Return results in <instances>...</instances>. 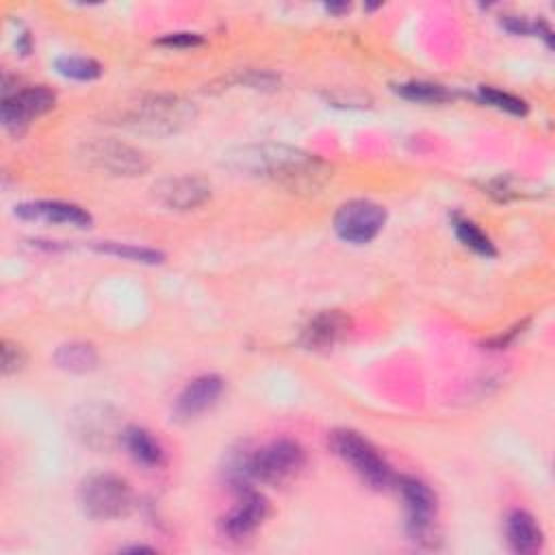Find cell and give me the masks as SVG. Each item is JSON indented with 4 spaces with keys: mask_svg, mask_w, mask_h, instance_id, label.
Returning a JSON list of instances; mask_svg holds the SVG:
<instances>
[{
    "mask_svg": "<svg viewBox=\"0 0 555 555\" xmlns=\"http://www.w3.org/2000/svg\"><path fill=\"white\" fill-rule=\"evenodd\" d=\"M453 230H455V236L473 251L481 254V256H494L496 249L492 245V241L479 230V225H475L473 221L468 219H455L453 221Z\"/></svg>",
    "mask_w": 555,
    "mask_h": 555,
    "instance_id": "obj_21",
    "label": "cell"
},
{
    "mask_svg": "<svg viewBox=\"0 0 555 555\" xmlns=\"http://www.w3.org/2000/svg\"><path fill=\"white\" fill-rule=\"evenodd\" d=\"M72 427L76 436L91 449H111L115 442H121L119 416L106 405H85L74 414Z\"/></svg>",
    "mask_w": 555,
    "mask_h": 555,
    "instance_id": "obj_9",
    "label": "cell"
},
{
    "mask_svg": "<svg viewBox=\"0 0 555 555\" xmlns=\"http://www.w3.org/2000/svg\"><path fill=\"white\" fill-rule=\"evenodd\" d=\"M26 362V353L24 349L17 345V343H11V340H2L0 345V364H2V373L4 375H11V373H17Z\"/></svg>",
    "mask_w": 555,
    "mask_h": 555,
    "instance_id": "obj_24",
    "label": "cell"
},
{
    "mask_svg": "<svg viewBox=\"0 0 555 555\" xmlns=\"http://www.w3.org/2000/svg\"><path fill=\"white\" fill-rule=\"evenodd\" d=\"M223 165L241 176L273 180L295 193H314L332 178L330 165L314 154L275 143L230 150L223 154Z\"/></svg>",
    "mask_w": 555,
    "mask_h": 555,
    "instance_id": "obj_1",
    "label": "cell"
},
{
    "mask_svg": "<svg viewBox=\"0 0 555 555\" xmlns=\"http://www.w3.org/2000/svg\"><path fill=\"white\" fill-rule=\"evenodd\" d=\"M80 507L95 520H115L128 516L134 503L130 483L113 473L89 475L78 490Z\"/></svg>",
    "mask_w": 555,
    "mask_h": 555,
    "instance_id": "obj_4",
    "label": "cell"
},
{
    "mask_svg": "<svg viewBox=\"0 0 555 555\" xmlns=\"http://www.w3.org/2000/svg\"><path fill=\"white\" fill-rule=\"evenodd\" d=\"M386 223V210L369 199L345 202L334 215V232L353 245L373 241Z\"/></svg>",
    "mask_w": 555,
    "mask_h": 555,
    "instance_id": "obj_8",
    "label": "cell"
},
{
    "mask_svg": "<svg viewBox=\"0 0 555 555\" xmlns=\"http://www.w3.org/2000/svg\"><path fill=\"white\" fill-rule=\"evenodd\" d=\"M121 444L132 455V460L143 466H160L165 460L160 442L143 427H126L121 434Z\"/></svg>",
    "mask_w": 555,
    "mask_h": 555,
    "instance_id": "obj_17",
    "label": "cell"
},
{
    "mask_svg": "<svg viewBox=\"0 0 555 555\" xmlns=\"http://www.w3.org/2000/svg\"><path fill=\"white\" fill-rule=\"evenodd\" d=\"M54 362L59 369L69 373H87L98 366V351L89 343H65L54 351Z\"/></svg>",
    "mask_w": 555,
    "mask_h": 555,
    "instance_id": "obj_18",
    "label": "cell"
},
{
    "mask_svg": "<svg viewBox=\"0 0 555 555\" xmlns=\"http://www.w3.org/2000/svg\"><path fill=\"white\" fill-rule=\"evenodd\" d=\"M269 516V501L251 490L241 492V501L221 518V531L232 538L241 540L251 535Z\"/></svg>",
    "mask_w": 555,
    "mask_h": 555,
    "instance_id": "obj_12",
    "label": "cell"
},
{
    "mask_svg": "<svg viewBox=\"0 0 555 555\" xmlns=\"http://www.w3.org/2000/svg\"><path fill=\"white\" fill-rule=\"evenodd\" d=\"M221 392H223V379L219 375L208 373V375L195 377L184 386V390L176 399V405H173L176 418L191 421L199 416L202 412L210 410L217 403Z\"/></svg>",
    "mask_w": 555,
    "mask_h": 555,
    "instance_id": "obj_13",
    "label": "cell"
},
{
    "mask_svg": "<svg viewBox=\"0 0 555 555\" xmlns=\"http://www.w3.org/2000/svg\"><path fill=\"white\" fill-rule=\"evenodd\" d=\"M479 98L499 108V111H505V113H512V115H525L527 113V104L525 100L512 95V93H505L501 89H494V87H479Z\"/></svg>",
    "mask_w": 555,
    "mask_h": 555,
    "instance_id": "obj_22",
    "label": "cell"
},
{
    "mask_svg": "<svg viewBox=\"0 0 555 555\" xmlns=\"http://www.w3.org/2000/svg\"><path fill=\"white\" fill-rule=\"evenodd\" d=\"M154 199L169 210H193L206 204L212 195V186L202 176H171L152 186Z\"/></svg>",
    "mask_w": 555,
    "mask_h": 555,
    "instance_id": "obj_11",
    "label": "cell"
},
{
    "mask_svg": "<svg viewBox=\"0 0 555 555\" xmlns=\"http://www.w3.org/2000/svg\"><path fill=\"white\" fill-rule=\"evenodd\" d=\"M56 102L54 91H50L43 85H35V87H26V89H15L13 93L2 95V104H0V117L2 124L9 130L20 132L30 119L48 113Z\"/></svg>",
    "mask_w": 555,
    "mask_h": 555,
    "instance_id": "obj_10",
    "label": "cell"
},
{
    "mask_svg": "<svg viewBox=\"0 0 555 555\" xmlns=\"http://www.w3.org/2000/svg\"><path fill=\"white\" fill-rule=\"evenodd\" d=\"M505 538L514 553L527 555L535 553L542 546V529L535 518L525 509H512L505 518Z\"/></svg>",
    "mask_w": 555,
    "mask_h": 555,
    "instance_id": "obj_16",
    "label": "cell"
},
{
    "mask_svg": "<svg viewBox=\"0 0 555 555\" xmlns=\"http://www.w3.org/2000/svg\"><path fill=\"white\" fill-rule=\"evenodd\" d=\"M160 46H173V48H189L199 46L202 37L197 33H169L163 39H158Z\"/></svg>",
    "mask_w": 555,
    "mask_h": 555,
    "instance_id": "obj_25",
    "label": "cell"
},
{
    "mask_svg": "<svg viewBox=\"0 0 555 555\" xmlns=\"http://www.w3.org/2000/svg\"><path fill=\"white\" fill-rule=\"evenodd\" d=\"M100 251H106V254H115V256H121V258H128V260H134V262H160L163 260V254L160 251H154V249H147V247H134V245H119V243H104V245H98Z\"/></svg>",
    "mask_w": 555,
    "mask_h": 555,
    "instance_id": "obj_23",
    "label": "cell"
},
{
    "mask_svg": "<svg viewBox=\"0 0 555 555\" xmlns=\"http://www.w3.org/2000/svg\"><path fill=\"white\" fill-rule=\"evenodd\" d=\"M395 91L412 102H423V104H438V102H447L453 95L442 87V85H434V82H423V80H412V82H401L395 87Z\"/></svg>",
    "mask_w": 555,
    "mask_h": 555,
    "instance_id": "obj_19",
    "label": "cell"
},
{
    "mask_svg": "<svg viewBox=\"0 0 555 555\" xmlns=\"http://www.w3.org/2000/svg\"><path fill=\"white\" fill-rule=\"evenodd\" d=\"M80 160L102 173L108 176H141L150 169L147 156L117 139H93L80 147Z\"/></svg>",
    "mask_w": 555,
    "mask_h": 555,
    "instance_id": "obj_6",
    "label": "cell"
},
{
    "mask_svg": "<svg viewBox=\"0 0 555 555\" xmlns=\"http://www.w3.org/2000/svg\"><path fill=\"white\" fill-rule=\"evenodd\" d=\"M15 215L30 221L65 223L76 228H87L91 223V215L85 208L69 202H59V199H39V202L17 204Z\"/></svg>",
    "mask_w": 555,
    "mask_h": 555,
    "instance_id": "obj_15",
    "label": "cell"
},
{
    "mask_svg": "<svg viewBox=\"0 0 555 555\" xmlns=\"http://www.w3.org/2000/svg\"><path fill=\"white\" fill-rule=\"evenodd\" d=\"M195 117L193 102L180 95H143L124 111L119 124L143 134H171Z\"/></svg>",
    "mask_w": 555,
    "mask_h": 555,
    "instance_id": "obj_2",
    "label": "cell"
},
{
    "mask_svg": "<svg viewBox=\"0 0 555 555\" xmlns=\"http://www.w3.org/2000/svg\"><path fill=\"white\" fill-rule=\"evenodd\" d=\"M54 67L61 76L65 78H74V80H93L102 74V67L98 61L89 59V56H59L54 61Z\"/></svg>",
    "mask_w": 555,
    "mask_h": 555,
    "instance_id": "obj_20",
    "label": "cell"
},
{
    "mask_svg": "<svg viewBox=\"0 0 555 555\" xmlns=\"http://www.w3.org/2000/svg\"><path fill=\"white\" fill-rule=\"evenodd\" d=\"M351 330V319L340 310H323L317 317H312L304 332H301V345L306 349H332L336 343H340Z\"/></svg>",
    "mask_w": 555,
    "mask_h": 555,
    "instance_id": "obj_14",
    "label": "cell"
},
{
    "mask_svg": "<svg viewBox=\"0 0 555 555\" xmlns=\"http://www.w3.org/2000/svg\"><path fill=\"white\" fill-rule=\"evenodd\" d=\"M306 466V451L291 438L273 440L247 455V473L251 481L284 486L293 481Z\"/></svg>",
    "mask_w": 555,
    "mask_h": 555,
    "instance_id": "obj_5",
    "label": "cell"
},
{
    "mask_svg": "<svg viewBox=\"0 0 555 555\" xmlns=\"http://www.w3.org/2000/svg\"><path fill=\"white\" fill-rule=\"evenodd\" d=\"M399 492L408 509V533L414 542L434 546L436 542V494L431 488L410 475L397 479Z\"/></svg>",
    "mask_w": 555,
    "mask_h": 555,
    "instance_id": "obj_7",
    "label": "cell"
},
{
    "mask_svg": "<svg viewBox=\"0 0 555 555\" xmlns=\"http://www.w3.org/2000/svg\"><path fill=\"white\" fill-rule=\"evenodd\" d=\"M330 444L334 453L343 462H347L366 486L384 490L395 481L390 464L362 434L353 429H334L330 436Z\"/></svg>",
    "mask_w": 555,
    "mask_h": 555,
    "instance_id": "obj_3",
    "label": "cell"
}]
</instances>
